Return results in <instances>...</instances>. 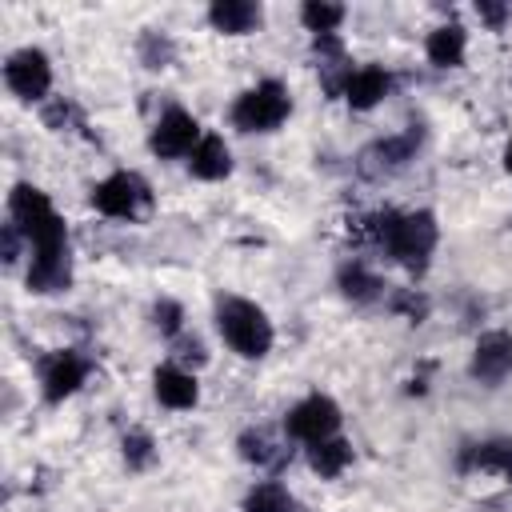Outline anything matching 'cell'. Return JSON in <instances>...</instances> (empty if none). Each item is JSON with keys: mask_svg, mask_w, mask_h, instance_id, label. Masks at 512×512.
Returning a JSON list of instances; mask_svg holds the SVG:
<instances>
[{"mask_svg": "<svg viewBox=\"0 0 512 512\" xmlns=\"http://www.w3.org/2000/svg\"><path fill=\"white\" fill-rule=\"evenodd\" d=\"M240 512H296V496L280 480H260L244 496V508Z\"/></svg>", "mask_w": 512, "mask_h": 512, "instance_id": "7402d4cb", "label": "cell"}, {"mask_svg": "<svg viewBox=\"0 0 512 512\" xmlns=\"http://www.w3.org/2000/svg\"><path fill=\"white\" fill-rule=\"evenodd\" d=\"M356 240H368L376 248H384L388 260H396L404 272L412 276H424L432 252H436V240H440V228H436V216L428 208L420 212H372L360 220L356 228Z\"/></svg>", "mask_w": 512, "mask_h": 512, "instance_id": "6da1fadb", "label": "cell"}, {"mask_svg": "<svg viewBox=\"0 0 512 512\" xmlns=\"http://www.w3.org/2000/svg\"><path fill=\"white\" fill-rule=\"evenodd\" d=\"M456 468H460L464 476L484 472V476L512 480V440H508V436H496V440L464 444V448H460V456H456Z\"/></svg>", "mask_w": 512, "mask_h": 512, "instance_id": "7c38bea8", "label": "cell"}, {"mask_svg": "<svg viewBox=\"0 0 512 512\" xmlns=\"http://www.w3.org/2000/svg\"><path fill=\"white\" fill-rule=\"evenodd\" d=\"M148 204L152 188L140 172H112L92 188V208L112 220H136L140 212H148Z\"/></svg>", "mask_w": 512, "mask_h": 512, "instance_id": "5b68a950", "label": "cell"}, {"mask_svg": "<svg viewBox=\"0 0 512 512\" xmlns=\"http://www.w3.org/2000/svg\"><path fill=\"white\" fill-rule=\"evenodd\" d=\"M68 116H76V108H72L68 100H52V104L44 108V124H48V128H56V132L68 124Z\"/></svg>", "mask_w": 512, "mask_h": 512, "instance_id": "f546056e", "label": "cell"}, {"mask_svg": "<svg viewBox=\"0 0 512 512\" xmlns=\"http://www.w3.org/2000/svg\"><path fill=\"white\" fill-rule=\"evenodd\" d=\"M88 360L76 352V348H60V352H48L40 360V392L48 404H64L84 380H88Z\"/></svg>", "mask_w": 512, "mask_h": 512, "instance_id": "ba28073f", "label": "cell"}, {"mask_svg": "<svg viewBox=\"0 0 512 512\" xmlns=\"http://www.w3.org/2000/svg\"><path fill=\"white\" fill-rule=\"evenodd\" d=\"M236 452H240V460H248V464H256V468H276V464L284 460V448H280L264 428H248V432H240Z\"/></svg>", "mask_w": 512, "mask_h": 512, "instance_id": "44dd1931", "label": "cell"}, {"mask_svg": "<svg viewBox=\"0 0 512 512\" xmlns=\"http://www.w3.org/2000/svg\"><path fill=\"white\" fill-rule=\"evenodd\" d=\"M20 244H28V236L8 220L4 228H0V248H4V264H16L20 260Z\"/></svg>", "mask_w": 512, "mask_h": 512, "instance_id": "83f0119b", "label": "cell"}, {"mask_svg": "<svg viewBox=\"0 0 512 512\" xmlns=\"http://www.w3.org/2000/svg\"><path fill=\"white\" fill-rule=\"evenodd\" d=\"M4 84L20 100H44L52 88V64L40 48H20L4 60Z\"/></svg>", "mask_w": 512, "mask_h": 512, "instance_id": "52a82bcc", "label": "cell"}, {"mask_svg": "<svg viewBox=\"0 0 512 512\" xmlns=\"http://www.w3.org/2000/svg\"><path fill=\"white\" fill-rule=\"evenodd\" d=\"M140 60H144L148 68H168V64L176 60L172 36H164V32H144V36H140Z\"/></svg>", "mask_w": 512, "mask_h": 512, "instance_id": "d4e9b609", "label": "cell"}, {"mask_svg": "<svg viewBox=\"0 0 512 512\" xmlns=\"http://www.w3.org/2000/svg\"><path fill=\"white\" fill-rule=\"evenodd\" d=\"M124 464H128V472H148L152 464H156V444H152V436L148 432H128L124 436Z\"/></svg>", "mask_w": 512, "mask_h": 512, "instance_id": "cb8c5ba5", "label": "cell"}, {"mask_svg": "<svg viewBox=\"0 0 512 512\" xmlns=\"http://www.w3.org/2000/svg\"><path fill=\"white\" fill-rule=\"evenodd\" d=\"M196 144H200V124H196V116L184 112V108H168V112L156 120L152 136H148V148H152L160 160L192 156Z\"/></svg>", "mask_w": 512, "mask_h": 512, "instance_id": "9c48e42d", "label": "cell"}, {"mask_svg": "<svg viewBox=\"0 0 512 512\" xmlns=\"http://www.w3.org/2000/svg\"><path fill=\"white\" fill-rule=\"evenodd\" d=\"M336 284H340V292H344L348 300H356V304H368V300H376V296L384 292L380 276H376L368 264H360V260H348V264L336 272Z\"/></svg>", "mask_w": 512, "mask_h": 512, "instance_id": "ffe728a7", "label": "cell"}, {"mask_svg": "<svg viewBox=\"0 0 512 512\" xmlns=\"http://www.w3.org/2000/svg\"><path fill=\"white\" fill-rule=\"evenodd\" d=\"M8 220L28 236L36 260L68 256V224L52 208V200H48L44 188H36V184H12V192H8Z\"/></svg>", "mask_w": 512, "mask_h": 512, "instance_id": "7a4b0ae2", "label": "cell"}, {"mask_svg": "<svg viewBox=\"0 0 512 512\" xmlns=\"http://www.w3.org/2000/svg\"><path fill=\"white\" fill-rule=\"evenodd\" d=\"M188 172L196 180H224L232 172V152L220 136H200V144L188 156Z\"/></svg>", "mask_w": 512, "mask_h": 512, "instance_id": "2e32d148", "label": "cell"}, {"mask_svg": "<svg viewBox=\"0 0 512 512\" xmlns=\"http://www.w3.org/2000/svg\"><path fill=\"white\" fill-rule=\"evenodd\" d=\"M352 464V444L344 436H328L320 444H308V468L324 480H336Z\"/></svg>", "mask_w": 512, "mask_h": 512, "instance_id": "d6986e66", "label": "cell"}, {"mask_svg": "<svg viewBox=\"0 0 512 512\" xmlns=\"http://www.w3.org/2000/svg\"><path fill=\"white\" fill-rule=\"evenodd\" d=\"M284 432H288L292 440H300V444H320V440H328V436L340 432V404H336L332 396L312 392V396H304V400L284 416Z\"/></svg>", "mask_w": 512, "mask_h": 512, "instance_id": "8992f818", "label": "cell"}, {"mask_svg": "<svg viewBox=\"0 0 512 512\" xmlns=\"http://www.w3.org/2000/svg\"><path fill=\"white\" fill-rule=\"evenodd\" d=\"M504 168H508V172H512V140H508V144H504Z\"/></svg>", "mask_w": 512, "mask_h": 512, "instance_id": "1f68e13d", "label": "cell"}, {"mask_svg": "<svg viewBox=\"0 0 512 512\" xmlns=\"http://www.w3.org/2000/svg\"><path fill=\"white\" fill-rule=\"evenodd\" d=\"M392 312H404L408 320H416V324H420V320L428 316V300H424V296H416V292H396V296H392Z\"/></svg>", "mask_w": 512, "mask_h": 512, "instance_id": "4316f807", "label": "cell"}, {"mask_svg": "<svg viewBox=\"0 0 512 512\" xmlns=\"http://www.w3.org/2000/svg\"><path fill=\"white\" fill-rule=\"evenodd\" d=\"M152 328H156L160 336H180V328H184V308H180L176 300L160 296V300L152 304Z\"/></svg>", "mask_w": 512, "mask_h": 512, "instance_id": "484cf974", "label": "cell"}, {"mask_svg": "<svg viewBox=\"0 0 512 512\" xmlns=\"http://www.w3.org/2000/svg\"><path fill=\"white\" fill-rule=\"evenodd\" d=\"M476 16H480L488 28H504V20H508V4H488V0H480V4H476Z\"/></svg>", "mask_w": 512, "mask_h": 512, "instance_id": "4dcf8cb0", "label": "cell"}, {"mask_svg": "<svg viewBox=\"0 0 512 512\" xmlns=\"http://www.w3.org/2000/svg\"><path fill=\"white\" fill-rule=\"evenodd\" d=\"M392 92V76L380 68V64H360V68H352V76L344 80V100L356 108V112H368V108H376L384 96Z\"/></svg>", "mask_w": 512, "mask_h": 512, "instance_id": "5bb4252c", "label": "cell"}, {"mask_svg": "<svg viewBox=\"0 0 512 512\" xmlns=\"http://www.w3.org/2000/svg\"><path fill=\"white\" fill-rule=\"evenodd\" d=\"M416 148H420V128L412 124L408 132H396V136H384V140L368 144L360 152V172L364 176H392L416 156Z\"/></svg>", "mask_w": 512, "mask_h": 512, "instance_id": "8fae6325", "label": "cell"}, {"mask_svg": "<svg viewBox=\"0 0 512 512\" xmlns=\"http://www.w3.org/2000/svg\"><path fill=\"white\" fill-rule=\"evenodd\" d=\"M424 52H428V60L436 68H460L464 64V52H468V36H464L460 24H440V28L428 32Z\"/></svg>", "mask_w": 512, "mask_h": 512, "instance_id": "e0dca14e", "label": "cell"}, {"mask_svg": "<svg viewBox=\"0 0 512 512\" xmlns=\"http://www.w3.org/2000/svg\"><path fill=\"white\" fill-rule=\"evenodd\" d=\"M292 116V96L280 80H260L256 88L240 92L232 104V124L240 132H276Z\"/></svg>", "mask_w": 512, "mask_h": 512, "instance_id": "277c9868", "label": "cell"}, {"mask_svg": "<svg viewBox=\"0 0 512 512\" xmlns=\"http://www.w3.org/2000/svg\"><path fill=\"white\" fill-rule=\"evenodd\" d=\"M468 372L476 384H488L496 388L500 380L512 376V332H484L472 348V360H468Z\"/></svg>", "mask_w": 512, "mask_h": 512, "instance_id": "30bf717a", "label": "cell"}, {"mask_svg": "<svg viewBox=\"0 0 512 512\" xmlns=\"http://www.w3.org/2000/svg\"><path fill=\"white\" fill-rule=\"evenodd\" d=\"M260 20H264V12H260V4H252V0H216V4L208 8V24H212L216 32H224V36L256 32Z\"/></svg>", "mask_w": 512, "mask_h": 512, "instance_id": "9a60e30c", "label": "cell"}, {"mask_svg": "<svg viewBox=\"0 0 512 512\" xmlns=\"http://www.w3.org/2000/svg\"><path fill=\"white\" fill-rule=\"evenodd\" d=\"M208 360V352H204V344L196 340V336H180L176 340V364L184 368V364H204Z\"/></svg>", "mask_w": 512, "mask_h": 512, "instance_id": "f1b7e54d", "label": "cell"}, {"mask_svg": "<svg viewBox=\"0 0 512 512\" xmlns=\"http://www.w3.org/2000/svg\"><path fill=\"white\" fill-rule=\"evenodd\" d=\"M300 20H304V28H308L312 36H328V32L340 28L344 8H340V4H328V0H308V4L300 8Z\"/></svg>", "mask_w": 512, "mask_h": 512, "instance_id": "603a6c76", "label": "cell"}, {"mask_svg": "<svg viewBox=\"0 0 512 512\" xmlns=\"http://www.w3.org/2000/svg\"><path fill=\"white\" fill-rule=\"evenodd\" d=\"M216 328L224 336V344L244 356V360H260L268 356L276 332H272V320L260 304L244 300V296H220L216 300Z\"/></svg>", "mask_w": 512, "mask_h": 512, "instance_id": "3957f363", "label": "cell"}, {"mask_svg": "<svg viewBox=\"0 0 512 512\" xmlns=\"http://www.w3.org/2000/svg\"><path fill=\"white\" fill-rule=\"evenodd\" d=\"M152 392H156V400H160L164 408H172V412H188V408H196V400H200L196 376H192L188 368H180V364L156 368V372H152Z\"/></svg>", "mask_w": 512, "mask_h": 512, "instance_id": "4fadbf2b", "label": "cell"}, {"mask_svg": "<svg viewBox=\"0 0 512 512\" xmlns=\"http://www.w3.org/2000/svg\"><path fill=\"white\" fill-rule=\"evenodd\" d=\"M24 284H28V292H36V296L64 292V288L72 284V256H52V260H36V256H32Z\"/></svg>", "mask_w": 512, "mask_h": 512, "instance_id": "ac0fdd59", "label": "cell"}]
</instances>
